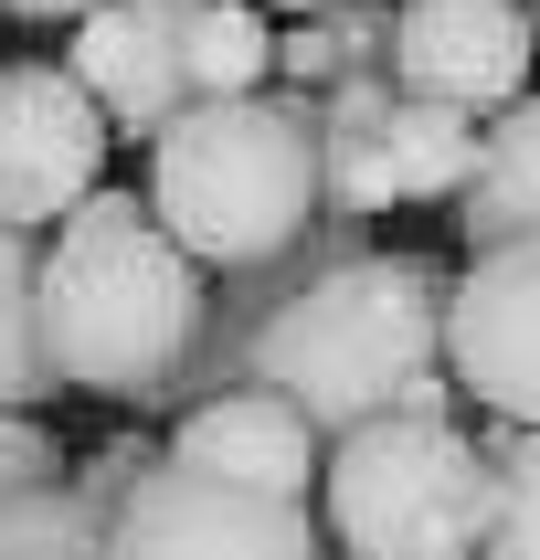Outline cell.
<instances>
[{
  "label": "cell",
  "mask_w": 540,
  "mask_h": 560,
  "mask_svg": "<svg viewBox=\"0 0 540 560\" xmlns=\"http://www.w3.org/2000/svg\"><path fill=\"white\" fill-rule=\"evenodd\" d=\"M244 381H276L318 434H349L371 412H424L456 423L445 381V265L435 254L360 244L349 212H318L308 244L265 276L244 339Z\"/></svg>",
  "instance_id": "1"
},
{
  "label": "cell",
  "mask_w": 540,
  "mask_h": 560,
  "mask_svg": "<svg viewBox=\"0 0 540 560\" xmlns=\"http://www.w3.org/2000/svg\"><path fill=\"white\" fill-rule=\"evenodd\" d=\"M202 307H212V276L159 233L138 190H85L43 244V349L64 392L138 412L191 349Z\"/></svg>",
  "instance_id": "2"
},
{
  "label": "cell",
  "mask_w": 540,
  "mask_h": 560,
  "mask_svg": "<svg viewBox=\"0 0 540 560\" xmlns=\"http://www.w3.org/2000/svg\"><path fill=\"white\" fill-rule=\"evenodd\" d=\"M149 212L202 276H265L329 212L318 190V95L254 85L202 95L149 138Z\"/></svg>",
  "instance_id": "3"
},
{
  "label": "cell",
  "mask_w": 540,
  "mask_h": 560,
  "mask_svg": "<svg viewBox=\"0 0 540 560\" xmlns=\"http://www.w3.org/2000/svg\"><path fill=\"white\" fill-rule=\"evenodd\" d=\"M318 529H329V560H476L487 455L467 423L371 412L318 455Z\"/></svg>",
  "instance_id": "4"
},
{
  "label": "cell",
  "mask_w": 540,
  "mask_h": 560,
  "mask_svg": "<svg viewBox=\"0 0 540 560\" xmlns=\"http://www.w3.org/2000/svg\"><path fill=\"white\" fill-rule=\"evenodd\" d=\"M476 127L487 117L424 106L392 74H340L318 95V190L349 222L403 212V201H456L467 170H476Z\"/></svg>",
  "instance_id": "5"
},
{
  "label": "cell",
  "mask_w": 540,
  "mask_h": 560,
  "mask_svg": "<svg viewBox=\"0 0 540 560\" xmlns=\"http://www.w3.org/2000/svg\"><path fill=\"white\" fill-rule=\"evenodd\" d=\"M106 560H329V529L308 498H265V487L159 455L106 508Z\"/></svg>",
  "instance_id": "6"
},
{
  "label": "cell",
  "mask_w": 540,
  "mask_h": 560,
  "mask_svg": "<svg viewBox=\"0 0 540 560\" xmlns=\"http://www.w3.org/2000/svg\"><path fill=\"white\" fill-rule=\"evenodd\" d=\"M445 381L498 423H540V233L476 244L445 276Z\"/></svg>",
  "instance_id": "7"
},
{
  "label": "cell",
  "mask_w": 540,
  "mask_h": 560,
  "mask_svg": "<svg viewBox=\"0 0 540 560\" xmlns=\"http://www.w3.org/2000/svg\"><path fill=\"white\" fill-rule=\"evenodd\" d=\"M106 117L64 63H0V222L54 233L85 190H106Z\"/></svg>",
  "instance_id": "8"
},
{
  "label": "cell",
  "mask_w": 540,
  "mask_h": 560,
  "mask_svg": "<svg viewBox=\"0 0 540 560\" xmlns=\"http://www.w3.org/2000/svg\"><path fill=\"white\" fill-rule=\"evenodd\" d=\"M530 11L519 0H392V85L456 117H498L530 95Z\"/></svg>",
  "instance_id": "9"
},
{
  "label": "cell",
  "mask_w": 540,
  "mask_h": 560,
  "mask_svg": "<svg viewBox=\"0 0 540 560\" xmlns=\"http://www.w3.org/2000/svg\"><path fill=\"white\" fill-rule=\"evenodd\" d=\"M191 11L202 0H95L85 22H74L64 74L95 95L106 138H138L149 149L159 127L191 106Z\"/></svg>",
  "instance_id": "10"
},
{
  "label": "cell",
  "mask_w": 540,
  "mask_h": 560,
  "mask_svg": "<svg viewBox=\"0 0 540 560\" xmlns=\"http://www.w3.org/2000/svg\"><path fill=\"white\" fill-rule=\"evenodd\" d=\"M170 466H202V476H233V487H265V498H318V434L308 412L286 402L276 381H222L212 402L170 412Z\"/></svg>",
  "instance_id": "11"
},
{
  "label": "cell",
  "mask_w": 540,
  "mask_h": 560,
  "mask_svg": "<svg viewBox=\"0 0 540 560\" xmlns=\"http://www.w3.org/2000/svg\"><path fill=\"white\" fill-rule=\"evenodd\" d=\"M456 233H467V254L540 233V95H508L498 117L476 127V170L456 190Z\"/></svg>",
  "instance_id": "12"
},
{
  "label": "cell",
  "mask_w": 540,
  "mask_h": 560,
  "mask_svg": "<svg viewBox=\"0 0 540 560\" xmlns=\"http://www.w3.org/2000/svg\"><path fill=\"white\" fill-rule=\"evenodd\" d=\"M381 63H392V0H329V11H297L276 32L286 95H329L340 74H381Z\"/></svg>",
  "instance_id": "13"
},
{
  "label": "cell",
  "mask_w": 540,
  "mask_h": 560,
  "mask_svg": "<svg viewBox=\"0 0 540 560\" xmlns=\"http://www.w3.org/2000/svg\"><path fill=\"white\" fill-rule=\"evenodd\" d=\"M54 381V349H43V233H11L0 222V412H43Z\"/></svg>",
  "instance_id": "14"
},
{
  "label": "cell",
  "mask_w": 540,
  "mask_h": 560,
  "mask_svg": "<svg viewBox=\"0 0 540 560\" xmlns=\"http://www.w3.org/2000/svg\"><path fill=\"white\" fill-rule=\"evenodd\" d=\"M276 85V32L254 0H202L191 11V106L202 95H254Z\"/></svg>",
  "instance_id": "15"
},
{
  "label": "cell",
  "mask_w": 540,
  "mask_h": 560,
  "mask_svg": "<svg viewBox=\"0 0 540 560\" xmlns=\"http://www.w3.org/2000/svg\"><path fill=\"white\" fill-rule=\"evenodd\" d=\"M0 560H106V518L74 498V476L0 508Z\"/></svg>",
  "instance_id": "16"
},
{
  "label": "cell",
  "mask_w": 540,
  "mask_h": 560,
  "mask_svg": "<svg viewBox=\"0 0 540 560\" xmlns=\"http://www.w3.org/2000/svg\"><path fill=\"white\" fill-rule=\"evenodd\" d=\"M476 560H540V423L487 455V529H476Z\"/></svg>",
  "instance_id": "17"
},
{
  "label": "cell",
  "mask_w": 540,
  "mask_h": 560,
  "mask_svg": "<svg viewBox=\"0 0 540 560\" xmlns=\"http://www.w3.org/2000/svg\"><path fill=\"white\" fill-rule=\"evenodd\" d=\"M54 476H64V444L43 434V412H0V508L54 487Z\"/></svg>",
  "instance_id": "18"
},
{
  "label": "cell",
  "mask_w": 540,
  "mask_h": 560,
  "mask_svg": "<svg viewBox=\"0 0 540 560\" xmlns=\"http://www.w3.org/2000/svg\"><path fill=\"white\" fill-rule=\"evenodd\" d=\"M159 466V434H117V444H95L85 466H74V498L95 508V518H106V508L127 498V487H138V476Z\"/></svg>",
  "instance_id": "19"
},
{
  "label": "cell",
  "mask_w": 540,
  "mask_h": 560,
  "mask_svg": "<svg viewBox=\"0 0 540 560\" xmlns=\"http://www.w3.org/2000/svg\"><path fill=\"white\" fill-rule=\"evenodd\" d=\"M95 0H0V22H85Z\"/></svg>",
  "instance_id": "20"
},
{
  "label": "cell",
  "mask_w": 540,
  "mask_h": 560,
  "mask_svg": "<svg viewBox=\"0 0 540 560\" xmlns=\"http://www.w3.org/2000/svg\"><path fill=\"white\" fill-rule=\"evenodd\" d=\"M254 11H329V0H254Z\"/></svg>",
  "instance_id": "21"
},
{
  "label": "cell",
  "mask_w": 540,
  "mask_h": 560,
  "mask_svg": "<svg viewBox=\"0 0 540 560\" xmlns=\"http://www.w3.org/2000/svg\"><path fill=\"white\" fill-rule=\"evenodd\" d=\"M519 11H530V54H540V0H519Z\"/></svg>",
  "instance_id": "22"
},
{
  "label": "cell",
  "mask_w": 540,
  "mask_h": 560,
  "mask_svg": "<svg viewBox=\"0 0 540 560\" xmlns=\"http://www.w3.org/2000/svg\"><path fill=\"white\" fill-rule=\"evenodd\" d=\"M0 63H11V54H0Z\"/></svg>",
  "instance_id": "23"
}]
</instances>
